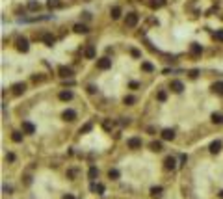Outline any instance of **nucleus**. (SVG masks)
<instances>
[{
    "label": "nucleus",
    "mask_w": 223,
    "mask_h": 199,
    "mask_svg": "<svg viewBox=\"0 0 223 199\" xmlns=\"http://www.w3.org/2000/svg\"><path fill=\"white\" fill-rule=\"evenodd\" d=\"M84 54H86V58L93 60L95 58V47L93 45H88V49H86V52H84Z\"/></svg>",
    "instance_id": "21"
},
{
    "label": "nucleus",
    "mask_w": 223,
    "mask_h": 199,
    "mask_svg": "<svg viewBox=\"0 0 223 199\" xmlns=\"http://www.w3.org/2000/svg\"><path fill=\"white\" fill-rule=\"evenodd\" d=\"M73 99V91H61L60 93V101H71Z\"/></svg>",
    "instance_id": "22"
},
{
    "label": "nucleus",
    "mask_w": 223,
    "mask_h": 199,
    "mask_svg": "<svg viewBox=\"0 0 223 199\" xmlns=\"http://www.w3.org/2000/svg\"><path fill=\"white\" fill-rule=\"evenodd\" d=\"M219 151H221V141H219V140L212 141V143H210V153L216 154V153H219Z\"/></svg>",
    "instance_id": "18"
},
{
    "label": "nucleus",
    "mask_w": 223,
    "mask_h": 199,
    "mask_svg": "<svg viewBox=\"0 0 223 199\" xmlns=\"http://www.w3.org/2000/svg\"><path fill=\"white\" fill-rule=\"evenodd\" d=\"M162 192H164L162 186H153V188H151V195H153L154 199H160V197H162Z\"/></svg>",
    "instance_id": "12"
},
{
    "label": "nucleus",
    "mask_w": 223,
    "mask_h": 199,
    "mask_svg": "<svg viewBox=\"0 0 223 199\" xmlns=\"http://www.w3.org/2000/svg\"><path fill=\"white\" fill-rule=\"evenodd\" d=\"M110 15H112L113 21H117V19L121 17V8H119V6H113V8H112V11H110Z\"/></svg>",
    "instance_id": "20"
},
{
    "label": "nucleus",
    "mask_w": 223,
    "mask_h": 199,
    "mask_svg": "<svg viewBox=\"0 0 223 199\" xmlns=\"http://www.w3.org/2000/svg\"><path fill=\"white\" fill-rule=\"evenodd\" d=\"M201 52H203V47H201V45H197V43H192V54L199 56Z\"/></svg>",
    "instance_id": "24"
},
{
    "label": "nucleus",
    "mask_w": 223,
    "mask_h": 199,
    "mask_svg": "<svg viewBox=\"0 0 223 199\" xmlns=\"http://www.w3.org/2000/svg\"><path fill=\"white\" fill-rule=\"evenodd\" d=\"M88 177H89L91 181H95V179L99 177V169H97V168H89V171H88Z\"/></svg>",
    "instance_id": "23"
},
{
    "label": "nucleus",
    "mask_w": 223,
    "mask_h": 199,
    "mask_svg": "<svg viewBox=\"0 0 223 199\" xmlns=\"http://www.w3.org/2000/svg\"><path fill=\"white\" fill-rule=\"evenodd\" d=\"M73 30L76 32V34H88V32H89L86 24H74V26H73Z\"/></svg>",
    "instance_id": "19"
},
{
    "label": "nucleus",
    "mask_w": 223,
    "mask_h": 199,
    "mask_svg": "<svg viewBox=\"0 0 223 199\" xmlns=\"http://www.w3.org/2000/svg\"><path fill=\"white\" fill-rule=\"evenodd\" d=\"M6 160H9V162H13V160H15V156H13V154H11V153H9V154H8V156H6Z\"/></svg>",
    "instance_id": "39"
},
{
    "label": "nucleus",
    "mask_w": 223,
    "mask_h": 199,
    "mask_svg": "<svg viewBox=\"0 0 223 199\" xmlns=\"http://www.w3.org/2000/svg\"><path fill=\"white\" fill-rule=\"evenodd\" d=\"M138 21H140V17H138V13H129L125 17V26H129V28H134L138 24Z\"/></svg>",
    "instance_id": "1"
},
{
    "label": "nucleus",
    "mask_w": 223,
    "mask_h": 199,
    "mask_svg": "<svg viewBox=\"0 0 223 199\" xmlns=\"http://www.w3.org/2000/svg\"><path fill=\"white\" fill-rule=\"evenodd\" d=\"M11 140H13L15 143H19V141H23V134H20V132H13V134H11Z\"/></svg>",
    "instance_id": "29"
},
{
    "label": "nucleus",
    "mask_w": 223,
    "mask_h": 199,
    "mask_svg": "<svg viewBox=\"0 0 223 199\" xmlns=\"http://www.w3.org/2000/svg\"><path fill=\"white\" fill-rule=\"evenodd\" d=\"M28 8H30V9H34V11H36V9H39V8H41V4H39V2H36V0H30Z\"/></svg>",
    "instance_id": "30"
},
{
    "label": "nucleus",
    "mask_w": 223,
    "mask_h": 199,
    "mask_svg": "<svg viewBox=\"0 0 223 199\" xmlns=\"http://www.w3.org/2000/svg\"><path fill=\"white\" fill-rule=\"evenodd\" d=\"M149 6H151L153 9H160V8L166 6V0H151V2H149Z\"/></svg>",
    "instance_id": "17"
},
{
    "label": "nucleus",
    "mask_w": 223,
    "mask_h": 199,
    "mask_svg": "<svg viewBox=\"0 0 223 199\" xmlns=\"http://www.w3.org/2000/svg\"><path fill=\"white\" fill-rule=\"evenodd\" d=\"M95 91H97V87H95V86H88V93H95Z\"/></svg>",
    "instance_id": "38"
},
{
    "label": "nucleus",
    "mask_w": 223,
    "mask_h": 199,
    "mask_svg": "<svg viewBox=\"0 0 223 199\" xmlns=\"http://www.w3.org/2000/svg\"><path fill=\"white\" fill-rule=\"evenodd\" d=\"M91 130V125H84L82 128H80V134H84V132H89Z\"/></svg>",
    "instance_id": "34"
},
{
    "label": "nucleus",
    "mask_w": 223,
    "mask_h": 199,
    "mask_svg": "<svg viewBox=\"0 0 223 199\" xmlns=\"http://www.w3.org/2000/svg\"><path fill=\"white\" fill-rule=\"evenodd\" d=\"M123 103H125V104H129V106H130V104H134V103H136V99H134L132 95H129V97H125V99H123Z\"/></svg>",
    "instance_id": "31"
},
{
    "label": "nucleus",
    "mask_w": 223,
    "mask_h": 199,
    "mask_svg": "<svg viewBox=\"0 0 223 199\" xmlns=\"http://www.w3.org/2000/svg\"><path fill=\"white\" fill-rule=\"evenodd\" d=\"M212 123H216V125L223 123V117H221L219 114H212Z\"/></svg>",
    "instance_id": "28"
},
{
    "label": "nucleus",
    "mask_w": 223,
    "mask_h": 199,
    "mask_svg": "<svg viewBox=\"0 0 223 199\" xmlns=\"http://www.w3.org/2000/svg\"><path fill=\"white\" fill-rule=\"evenodd\" d=\"M28 41L24 39V37H20V39H17V50H20V52H28Z\"/></svg>",
    "instance_id": "6"
},
{
    "label": "nucleus",
    "mask_w": 223,
    "mask_h": 199,
    "mask_svg": "<svg viewBox=\"0 0 223 199\" xmlns=\"http://www.w3.org/2000/svg\"><path fill=\"white\" fill-rule=\"evenodd\" d=\"M58 73H60L61 78H71V76H73V69L71 67H65V65H61V67L58 69Z\"/></svg>",
    "instance_id": "5"
},
{
    "label": "nucleus",
    "mask_w": 223,
    "mask_h": 199,
    "mask_svg": "<svg viewBox=\"0 0 223 199\" xmlns=\"http://www.w3.org/2000/svg\"><path fill=\"white\" fill-rule=\"evenodd\" d=\"M126 143H129L130 149H140V147H141V140H140V138H130Z\"/></svg>",
    "instance_id": "11"
},
{
    "label": "nucleus",
    "mask_w": 223,
    "mask_h": 199,
    "mask_svg": "<svg viewBox=\"0 0 223 199\" xmlns=\"http://www.w3.org/2000/svg\"><path fill=\"white\" fill-rule=\"evenodd\" d=\"M91 192H97L99 195H102L104 194V184H99V182H91Z\"/></svg>",
    "instance_id": "13"
},
{
    "label": "nucleus",
    "mask_w": 223,
    "mask_h": 199,
    "mask_svg": "<svg viewBox=\"0 0 223 199\" xmlns=\"http://www.w3.org/2000/svg\"><path fill=\"white\" fill-rule=\"evenodd\" d=\"M151 151L160 153V151H162V143H160V141H153V143H151Z\"/></svg>",
    "instance_id": "26"
},
{
    "label": "nucleus",
    "mask_w": 223,
    "mask_h": 199,
    "mask_svg": "<svg viewBox=\"0 0 223 199\" xmlns=\"http://www.w3.org/2000/svg\"><path fill=\"white\" fill-rule=\"evenodd\" d=\"M47 8L48 9H58V8H63V2L61 0H47Z\"/></svg>",
    "instance_id": "10"
},
{
    "label": "nucleus",
    "mask_w": 223,
    "mask_h": 199,
    "mask_svg": "<svg viewBox=\"0 0 223 199\" xmlns=\"http://www.w3.org/2000/svg\"><path fill=\"white\" fill-rule=\"evenodd\" d=\"M63 199H74V195L73 194H67V195H63Z\"/></svg>",
    "instance_id": "40"
},
{
    "label": "nucleus",
    "mask_w": 223,
    "mask_h": 199,
    "mask_svg": "<svg viewBox=\"0 0 223 199\" xmlns=\"http://www.w3.org/2000/svg\"><path fill=\"white\" fill-rule=\"evenodd\" d=\"M162 140H167V141L175 140V130H171V128H164V130H162Z\"/></svg>",
    "instance_id": "7"
},
{
    "label": "nucleus",
    "mask_w": 223,
    "mask_h": 199,
    "mask_svg": "<svg viewBox=\"0 0 223 199\" xmlns=\"http://www.w3.org/2000/svg\"><path fill=\"white\" fill-rule=\"evenodd\" d=\"M214 37H216V41H219V43H223V30H218L216 34H214Z\"/></svg>",
    "instance_id": "32"
},
{
    "label": "nucleus",
    "mask_w": 223,
    "mask_h": 199,
    "mask_svg": "<svg viewBox=\"0 0 223 199\" xmlns=\"http://www.w3.org/2000/svg\"><path fill=\"white\" fill-rule=\"evenodd\" d=\"M61 117L63 119H65V121H74V119H76V112H74V110H65V112H63L61 114Z\"/></svg>",
    "instance_id": "9"
},
{
    "label": "nucleus",
    "mask_w": 223,
    "mask_h": 199,
    "mask_svg": "<svg viewBox=\"0 0 223 199\" xmlns=\"http://www.w3.org/2000/svg\"><path fill=\"white\" fill-rule=\"evenodd\" d=\"M169 87H171V91H175V93H182V90H184V84L180 82V80H171Z\"/></svg>",
    "instance_id": "3"
},
{
    "label": "nucleus",
    "mask_w": 223,
    "mask_h": 199,
    "mask_svg": "<svg viewBox=\"0 0 223 199\" xmlns=\"http://www.w3.org/2000/svg\"><path fill=\"white\" fill-rule=\"evenodd\" d=\"M43 41H45V45H47V47H52V45L56 43V37L52 36V34H45V36H43Z\"/></svg>",
    "instance_id": "15"
},
{
    "label": "nucleus",
    "mask_w": 223,
    "mask_h": 199,
    "mask_svg": "<svg viewBox=\"0 0 223 199\" xmlns=\"http://www.w3.org/2000/svg\"><path fill=\"white\" fill-rule=\"evenodd\" d=\"M166 97H167L166 91H158V101H162V103H164V101H166Z\"/></svg>",
    "instance_id": "33"
},
{
    "label": "nucleus",
    "mask_w": 223,
    "mask_h": 199,
    "mask_svg": "<svg viewBox=\"0 0 223 199\" xmlns=\"http://www.w3.org/2000/svg\"><path fill=\"white\" fill-rule=\"evenodd\" d=\"M97 67L102 69V71L110 69V67H112V60H110V58H101V60H97Z\"/></svg>",
    "instance_id": "2"
},
{
    "label": "nucleus",
    "mask_w": 223,
    "mask_h": 199,
    "mask_svg": "<svg viewBox=\"0 0 223 199\" xmlns=\"http://www.w3.org/2000/svg\"><path fill=\"white\" fill-rule=\"evenodd\" d=\"M23 130L26 132V134H34V132H36V127L32 125L30 121H24V123H23Z\"/></svg>",
    "instance_id": "14"
},
{
    "label": "nucleus",
    "mask_w": 223,
    "mask_h": 199,
    "mask_svg": "<svg viewBox=\"0 0 223 199\" xmlns=\"http://www.w3.org/2000/svg\"><path fill=\"white\" fill-rule=\"evenodd\" d=\"M197 74H199V71H197V69H194V71H190V76H192V78H197Z\"/></svg>",
    "instance_id": "37"
},
{
    "label": "nucleus",
    "mask_w": 223,
    "mask_h": 199,
    "mask_svg": "<svg viewBox=\"0 0 223 199\" xmlns=\"http://www.w3.org/2000/svg\"><path fill=\"white\" fill-rule=\"evenodd\" d=\"M164 168H166V169H175V168H177V160H175L173 156H167V158L164 160Z\"/></svg>",
    "instance_id": "8"
},
{
    "label": "nucleus",
    "mask_w": 223,
    "mask_h": 199,
    "mask_svg": "<svg viewBox=\"0 0 223 199\" xmlns=\"http://www.w3.org/2000/svg\"><path fill=\"white\" fill-rule=\"evenodd\" d=\"M112 127H113V123H110V121H104V128H106V130H110Z\"/></svg>",
    "instance_id": "36"
},
{
    "label": "nucleus",
    "mask_w": 223,
    "mask_h": 199,
    "mask_svg": "<svg viewBox=\"0 0 223 199\" xmlns=\"http://www.w3.org/2000/svg\"><path fill=\"white\" fill-rule=\"evenodd\" d=\"M130 54H132L134 58H140V56H141V54H140V50H136V49H132V50H130Z\"/></svg>",
    "instance_id": "35"
},
{
    "label": "nucleus",
    "mask_w": 223,
    "mask_h": 199,
    "mask_svg": "<svg viewBox=\"0 0 223 199\" xmlns=\"http://www.w3.org/2000/svg\"><path fill=\"white\" fill-rule=\"evenodd\" d=\"M212 91H214L216 95H221V97H223V82H216V84H212Z\"/></svg>",
    "instance_id": "16"
},
{
    "label": "nucleus",
    "mask_w": 223,
    "mask_h": 199,
    "mask_svg": "<svg viewBox=\"0 0 223 199\" xmlns=\"http://www.w3.org/2000/svg\"><path fill=\"white\" fill-rule=\"evenodd\" d=\"M108 177H110L112 181H117V179H119V171H117V169H110V171H108Z\"/></svg>",
    "instance_id": "27"
},
{
    "label": "nucleus",
    "mask_w": 223,
    "mask_h": 199,
    "mask_svg": "<svg viewBox=\"0 0 223 199\" xmlns=\"http://www.w3.org/2000/svg\"><path fill=\"white\" fill-rule=\"evenodd\" d=\"M141 69L147 71V73H153V71H154V65L149 63V62H143V63H141Z\"/></svg>",
    "instance_id": "25"
},
{
    "label": "nucleus",
    "mask_w": 223,
    "mask_h": 199,
    "mask_svg": "<svg viewBox=\"0 0 223 199\" xmlns=\"http://www.w3.org/2000/svg\"><path fill=\"white\" fill-rule=\"evenodd\" d=\"M13 95H23L24 93V90H26V84L24 82H17V84H13Z\"/></svg>",
    "instance_id": "4"
}]
</instances>
